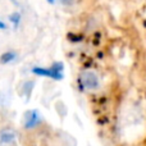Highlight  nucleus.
<instances>
[{
	"label": "nucleus",
	"mask_w": 146,
	"mask_h": 146,
	"mask_svg": "<svg viewBox=\"0 0 146 146\" xmlns=\"http://www.w3.org/2000/svg\"><path fill=\"white\" fill-rule=\"evenodd\" d=\"M0 146H18V133L13 127H0Z\"/></svg>",
	"instance_id": "obj_3"
},
{
	"label": "nucleus",
	"mask_w": 146,
	"mask_h": 146,
	"mask_svg": "<svg viewBox=\"0 0 146 146\" xmlns=\"http://www.w3.org/2000/svg\"><path fill=\"white\" fill-rule=\"evenodd\" d=\"M63 5H72L74 3V0H59Z\"/></svg>",
	"instance_id": "obj_7"
},
{
	"label": "nucleus",
	"mask_w": 146,
	"mask_h": 146,
	"mask_svg": "<svg viewBox=\"0 0 146 146\" xmlns=\"http://www.w3.org/2000/svg\"><path fill=\"white\" fill-rule=\"evenodd\" d=\"M63 68L64 67L60 62H55L50 67H33L31 71L33 74L40 77H48L55 81H60L63 78Z\"/></svg>",
	"instance_id": "obj_1"
},
{
	"label": "nucleus",
	"mask_w": 146,
	"mask_h": 146,
	"mask_svg": "<svg viewBox=\"0 0 146 146\" xmlns=\"http://www.w3.org/2000/svg\"><path fill=\"white\" fill-rule=\"evenodd\" d=\"M41 122H42V118L38 114V111L36 110H28L23 115V126H25L26 129L36 128L37 126L41 124Z\"/></svg>",
	"instance_id": "obj_4"
},
{
	"label": "nucleus",
	"mask_w": 146,
	"mask_h": 146,
	"mask_svg": "<svg viewBox=\"0 0 146 146\" xmlns=\"http://www.w3.org/2000/svg\"><path fill=\"white\" fill-rule=\"evenodd\" d=\"M54 1H55V0H48V3H50V4H53Z\"/></svg>",
	"instance_id": "obj_8"
},
{
	"label": "nucleus",
	"mask_w": 146,
	"mask_h": 146,
	"mask_svg": "<svg viewBox=\"0 0 146 146\" xmlns=\"http://www.w3.org/2000/svg\"><path fill=\"white\" fill-rule=\"evenodd\" d=\"M9 19L12 23H14V26H18L21 22V14L19 13H13V14H10Z\"/></svg>",
	"instance_id": "obj_6"
},
{
	"label": "nucleus",
	"mask_w": 146,
	"mask_h": 146,
	"mask_svg": "<svg viewBox=\"0 0 146 146\" xmlns=\"http://www.w3.org/2000/svg\"><path fill=\"white\" fill-rule=\"evenodd\" d=\"M80 85L86 91H96L100 88V77L92 69H86L82 71L80 74Z\"/></svg>",
	"instance_id": "obj_2"
},
{
	"label": "nucleus",
	"mask_w": 146,
	"mask_h": 146,
	"mask_svg": "<svg viewBox=\"0 0 146 146\" xmlns=\"http://www.w3.org/2000/svg\"><path fill=\"white\" fill-rule=\"evenodd\" d=\"M15 58H17V53H15V51H12V50L5 51V53H3L1 55H0V63L8 64V63L14 60Z\"/></svg>",
	"instance_id": "obj_5"
}]
</instances>
